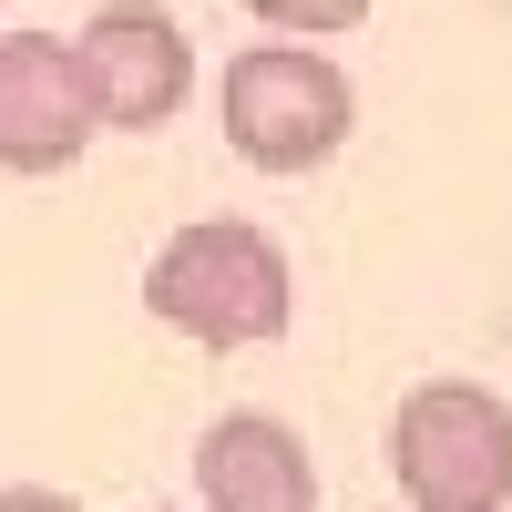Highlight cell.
I'll use <instances>...</instances> for the list:
<instances>
[{
	"label": "cell",
	"mask_w": 512,
	"mask_h": 512,
	"mask_svg": "<svg viewBox=\"0 0 512 512\" xmlns=\"http://www.w3.org/2000/svg\"><path fill=\"white\" fill-rule=\"evenodd\" d=\"M267 31H297V41H328V31H359L379 0H246Z\"/></svg>",
	"instance_id": "7"
},
{
	"label": "cell",
	"mask_w": 512,
	"mask_h": 512,
	"mask_svg": "<svg viewBox=\"0 0 512 512\" xmlns=\"http://www.w3.org/2000/svg\"><path fill=\"white\" fill-rule=\"evenodd\" d=\"M226 144L256 164V175H308L349 144L359 93L328 52H297V41H267V52H236L226 62V93H216Z\"/></svg>",
	"instance_id": "3"
},
{
	"label": "cell",
	"mask_w": 512,
	"mask_h": 512,
	"mask_svg": "<svg viewBox=\"0 0 512 512\" xmlns=\"http://www.w3.org/2000/svg\"><path fill=\"white\" fill-rule=\"evenodd\" d=\"M390 482L410 512H502L512 502V410L482 379H410L390 410Z\"/></svg>",
	"instance_id": "2"
},
{
	"label": "cell",
	"mask_w": 512,
	"mask_h": 512,
	"mask_svg": "<svg viewBox=\"0 0 512 512\" xmlns=\"http://www.w3.org/2000/svg\"><path fill=\"white\" fill-rule=\"evenodd\" d=\"M195 492L205 512H318V461L277 410H226L195 441Z\"/></svg>",
	"instance_id": "6"
},
{
	"label": "cell",
	"mask_w": 512,
	"mask_h": 512,
	"mask_svg": "<svg viewBox=\"0 0 512 512\" xmlns=\"http://www.w3.org/2000/svg\"><path fill=\"white\" fill-rule=\"evenodd\" d=\"M93 72H82V41L62 31H0V164L11 175H62L93 144Z\"/></svg>",
	"instance_id": "4"
},
{
	"label": "cell",
	"mask_w": 512,
	"mask_h": 512,
	"mask_svg": "<svg viewBox=\"0 0 512 512\" xmlns=\"http://www.w3.org/2000/svg\"><path fill=\"white\" fill-rule=\"evenodd\" d=\"M82 72H93L103 123L154 134V123H175L185 93H195V41H185V21L164 11V0H103V11L82 21Z\"/></svg>",
	"instance_id": "5"
},
{
	"label": "cell",
	"mask_w": 512,
	"mask_h": 512,
	"mask_svg": "<svg viewBox=\"0 0 512 512\" xmlns=\"http://www.w3.org/2000/svg\"><path fill=\"white\" fill-rule=\"evenodd\" d=\"M0 512H82V502L52 492V482H11V492H0Z\"/></svg>",
	"instance_id": "8"
},
{
	"label": "cell",
	"mask_w": 512,
	"mask_h": 512,
	"mask_svg": "<svg viewBox=\"0 0 512 512\" xmlns=\"http://www.w3.org/2000/svg\"><path fill=\"white\" fill-rule=\"evenodd\" d=\"M144 308L195 338V349H267L287 338V308H297V277H287V246L246 216H195L154 246L144 267Z\"/></svg>",
	"instance_id": "1"
}]
</instances>
